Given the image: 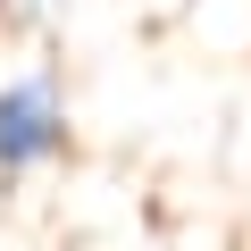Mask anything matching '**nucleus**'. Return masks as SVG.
Instances as JSON below:
<instances>
[{"label": "nucleus", "instance_id": "nucleus-1", "mask_svg": "<svg viewBox=\"0 0 251 251\" xmlns=\"http://www.w3.org/2000/svg\"><path fill=\"white\" fill-rule=\"evenodd\" d=\"M59 151V92L50 75H17L0 92V168H34Z\"/></svg>", "mask_w": 251, "mask_h": 251}]
</instances>
